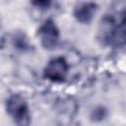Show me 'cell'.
Returning a JSON list of instances; mask_svg holds the SVG:
<instances>
[{"label":"cell","instance_id":"1","mask_svg":"<svg viewBox=\"0 0 126 126\" xmlns=\"http://www.w3.org/2000/svg\"><path fill=\"white\" fill-rule=\"evenodd\" d=\"M100 19L97 37L101 43L115 48L126 46V3H115Z\"/></svg>","mask_w":126,"mask_h":126},{"label":"cell","instance_id":"2","mask_svg":"<svg viewBox=\"0 0 126 126\" xmlns=\"http://www.w3.org/2000/svg\"><path fill=\"white\" fill-rule=\"evenodd\" d=\"M6 109L16 126H30L32 116L27 100L18 94L10 95L6 102Z\"/></svg>","mask_w":126,"mask_h":126},{"label":"cell","instance_id":"3","mask_svg":"<svg viewBox=\"0 0 126 126\" xmlns=\"http://www.w3.org/2000/svg\"><path fill=\"white\" fill-rule=\"evenodd\" d=\"M37 35L40 39V43L43 48L52 50L59 42V29L56 23L52 19H47L38 28Z\"/></svg>","mask_w":126,"mask_h":126},{"label":"cell","instance_id":"4","mask_svg":"<svg viewBox=\"0 0 126 126\" xmlns=\"http://www.w3.org/2000/svg\"><path fill=\"white\" fill-rule=\"evenodd\" d=\"M69 64L64 57H55L51 59L44 68L43 76L45 79L54 82L62 83L65 81L68 74Z\"/></svg>","mask_w":126,"mask_h":126},{"label":"cell","instance_id":"5","mask_svg":"<svg viewBox=\"0 0 126 126\" xmlns=\"http://www.w3.org/2000/svg\"><path fill=\"white\" fill-rule=\"evenodd\" d=\"M97 10V5L94 2H80L73 10L74 18L82 24H90Z\"/></svg>","mask_w":126,"mask_h":126},{"label":"cell","instance_id":"6","mask_svg":"<svg viewBox=\"0 0 126 126\" xmlns=\"http://www.w3.org/2000/svg\"><path fill=\"white\" fill-rule=\"evenodd\" d=\"M13 44H14L15 48H17L21 51H28L31 49V45L29 43L28 38L22 32L15 33V35L13 37Z\"/></svg>","mask_w":126,"mask_h":126},{"label":"cell","instance_id":"7","mask_svg":"<svg viewBox=\"0 0 126 126\" xmlns=\"http://www.w3.org/2000/svg\"><path fill=\"white\" fill-rule=\"evenodd\" d=\"M106 116H107V109L102 105L94 107L90 114V118L94 122H100L104 120Z\"/></svg>","mask_w":126,"mask_h":126},{"label":"cell","instance_id":"8","mask_svg":"<svg viewBox=\"0 0 126 126\" xmlns=\"http://www.w3.org/2000/svg\"><path fill=\"white\" fill-rule=\"evenodd\" d=\"M32 4L40 10H45L49 8V6L51 5V2L47 0H41V1H33L32 2Z\"/></svg>","mask_w":126,"mask_h":126}]
</instances>
